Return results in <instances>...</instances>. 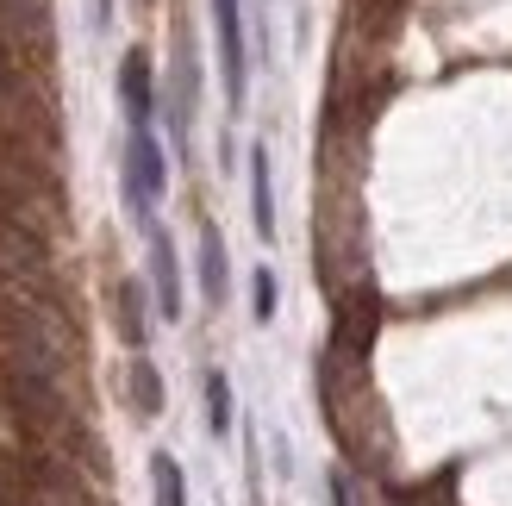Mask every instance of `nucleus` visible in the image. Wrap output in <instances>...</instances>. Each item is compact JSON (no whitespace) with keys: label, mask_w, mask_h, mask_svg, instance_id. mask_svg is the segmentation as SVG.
<instances>
[{"label":"nucleus","mask_w":512,"mask_h":506,"mask_svg":"<svg viewBox=\"0 0 512 506\" xmlns=\"http://www.w3.org/2000/svg\"><path fill=\"white\" fill-rule=\"evenodd\" d=\"M119 194H125V207H132V219L150 232V225H157V200L169 194V157L157 144V125H125Z\"/></svg>","instance_id":"nucleus-1"},{"label":"nucleus","mask_w":512,"mask_h":506,"mask_svg":"<svg viewBox=\"0 0 512 506\" xmlns=\"http://www.w3.org/2000/svg\"><path fill=\"white\" fill-rule=\"evenodd\" d=\"M213 38H219L225 107L244 113V100H250V19H244V0H213Z\"/></svg>","instance_id":"nucleus-2"},{"label":"nucleus","mask_w":512,"mask_h":506,"mask_svg":"<svg viewBox=\"0 0 512 506\" xmlns=\"http://www.w3.org/2000/svg\"><path fill=\"white\" fill-rule=\"evenodd\" d=\"M144 244H150V300H157V313L175 325L182 319V257H175V238L163 225H150Z\"/></svg>","instance_id":"nucleus-3"},{"label":"nucleus","mask_w":512,"mask_h":506,"mask_svg":"<svg viewBox=\"0 0 512 506\" xmlns=\"http://www.w3.org/2000/svg\"><path fill=\"white\" fill-rule=\"evenodd\" d=\"M119 107H125V125H157V75H150L144 50H125L119 63Z\"/></svg>","instance_id":"nucleus-4"},{"label":"nucleus","mask_w":512,"mask_h":506,"mask_svg":"<svg viewBox=\"0 0 512 506\" xmlns=\"http://www.w3.org/2000/svg\"><path fill=\"white\" fill-rule=\"evenodd\" d=\"M250 225L256 238H275V175H269V144H250Z\"/></svg>","instance_id":"nucleus-5"},{"label":"nucleus","mask_w":512,"mask_h":506,"mask_svg":"<svg viewBox=\"0 0 512 506\" xmlns=\"http://www.w3.org/2000/svg\"><path fill=\"white\" fill-rule=\"evenodd\" d=\"M200 294H207V307H225V294H232V269H225L219 225H200Z\"/></svg>","instance_id":"nucleus-6"},{"label":"nucleus","mask_w":512,"mask_h":506,"mask_svg":"<svg viewBox=\"0 0 512 506\" xmlns=\"http://www.w3.org/2000/svg\"><path fill=\"white\" fill-rule=\"evenodd\" d=\"M150 307H157V300L144 294V282H119L113 313H119V338L132 344V350H144V344H150Z\"/></svg>","instance_id":"nucleus-7"},{"label":"nucleus","mask_w":512,"mask_h":506,"mask_svg":"<svg viewBox=\"0 0 512 506\" xmlns=\"http://www.w3.org/2000/svg\"><path fill=\"white\" fill-rule=\"evenodd\" d=\"M125 400H132V413L138 419H157L163 413V375H157V363L144 357H132V369H125Z\"/></svg>","instance_id":"nucleus-8"},{"label":"nucleus","mask_w":512,"mask_h":506,"mask_svg":"<svg viewBox=\"0 0 512 506\" xmlns=\"http://www.w3.org/2000/svg\"><path fill=\"white\" fill-rule=\"evenodd\" d=\"M150 500L157 506H188V475H182V463H175L169 450L150 457Z\"/></svg>","instance_id":"nucleus-9"},{"label":"nucleus","mask_w":512,"mask_h":506,"mask_svg":"<svg viewBox=\"0 0 512 506\" xmlns=\"http://www.w3.org/2000/svg\"><path fill=\"white\" fill-rule=\"evenodd\" d=\"M232 419H238L232 382H225V369H207V432L213 438H232Z\"/></svg>","instance_id":"nucleus-10"},{"label":"nucleus","mask_w":512,"mask_h":506,"mask_svg":"<svg viewBox=\"0 0 512 506\" xmlns=\"http://www.w3.org/2000/svg\"><path fill=\"white\" fill-rule=\"evenodd\" d=\"M0 25L13 38H44L50 32V7L44 0H0Z\"/></svg>","instance_id":"nucleus-11"},{"label":"nucleus","mask_w":512,"mask_h":506,"mask_svg":"<svg viewBox=\"0 0 512 506\" xmlns=\"http://www.w3.org/2000/svg\"><path fill=\"white\" fill-rule=\"evenodd\" d=\"M275 307H281V282H275V269H256V275H250V313H256V325H269Z\"/></svg>","instance_id":"nucleus-12"},{"label":"nucleus","mask_w":512,"mask_h":506,"mask_svg":"<svg viewBox=\"0 0 512 506\" xmlns=\"http://www.w3.org/2000/svg\"><path fill=\"white\" fill-rule=\"evenodd\" d=\"M113 7H119V0H88V25H94V32H107V25H113Z\"/></svg>","instance_id":"nucleus-13"},{"label":"nucleus","mask_w":512,"mask_h":506,"mask_svg":"<svg viewBox=\"0 0 512 506\" xmlns=\"http://www.w3.org/2000/svg\"><path fill=\"white\" fill-rule=\"evenodd\" d=\"M325 500L331 506H350V482H344V475H325Z\"/></svg>","instance_id":"nucleus-14"}]
</instances>
